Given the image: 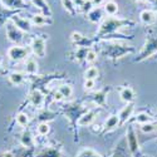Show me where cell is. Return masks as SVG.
I'll return each mask as SVG.
<instances>
[{"label": "cell", "instance_id": "cell-1", "mask_svg": "<svg viewBox=\"0 0 157 157\" xmlns=\"http://www.w3.org/2000/svg\"><path fill=\"white\" fill-rule=\"evenodd\" d=\"M133 23L127 19H121L116 17H108L107 19H104L98 29V35H107L116 33L117 30H120L122 28H127L129 25H132Z\"/></svg>", "mask_w": 157, "mask_h": 157}, {"label": "cell", "instance_id": "cell-2", "mask_svg": "<svg viewBox=\"0 0 157 157\" xmlns=\"http://www.w3.org/2000/svg\"><path fill=\"white\" fill-rule=\"evenodd\" d=\"M5 33H6L8 39L13 43L18 44L23 40V32L10 19H9V21L5 23Z\"/></svg>", "mask_w": 157, "mask_h": 157}, {"label": "cell", "instance_id": "cell-3", "mask_svg": "<svg viewBox=\"0 0 157 157\" xmlns=\"http://www.w3.org/2000/svg\"><path fill=\"white\" fill-rule=\"evenodd\" d=\"M8 58L13 62H20L25 58H28L29 56V50L28 48L25 47H20V45H14V47H10L6 52Z\"/></svg>", "mask_w": 157, "mask_h": 157}, {"label": "cell", "instance_id": "cell-4", "mask_svg": "<svg viewBox=\"0 0 157 157\" xmlns=\"http://www.w3.org/2000/svg\"><path fill=\"white\" fill-rule=\"evenodd\" d=\"M156 52H157V35H151V36H148L145 47H143L141 54H140L138 60L145 59V58L152 56L153 53H156Z\"/></svg>", "mask_w": 157, "mask_h": 157}, {"label": "cell", "instance_id": "cell-5", "mask_svg": "<svg viewBox=\"0 0 157 157\" xmlns=\"http://www.w3.org/2000/svg\"><path fill=\"white\" fill-rule=\"evenodd\" d=\"M32 52L39 58H44L45 57V52H47V45H45V39L42 36H35L33 38L32 44H30Z\"/></svg>", "mask_w": 157, "mask_h": 157}, {"label": "cell", "instance_id": "cell-6", "mask_svg": "<svg viewBox=\"0 0 157 157\" xmlns=\"http://www.w3.org/2000/svg\"><path fill=\"white\" fill-rule=\"evenodd\" d=\"M10 20L14 23L23 33H28V32H30V29H32V21H30V19L23 18V17L18 15V14H13V15L10 17Z\"/></svg>", "mask_w": 157, "mask_h": 157}, {"label": "cell", "instance_id": "cell-7", "mask_svg": "<svg viewBox=\"0 0 157 157\" xmlns=\"http://www.w3.org/2000/svg\"><path fill=\"white\" fill-rule=\"evenodd\" d=\"M0 3L8 10H20L27 8V2L24 0H0Z\"/></svg>", "mask_w": 157, "mask_h": 157}, {"label": "cell", "instance_id": "cell-8", "mask_svg": "<svg viewBox=\"0 0 157 157\" xmlns=\"http://www.w3.org/2000/svg\"><path fill=\"white\" fill-rule=\"evenodd\" d=\"M157 19V14L153 11V10H150V9H145L140 13V20L143 23V24H147V25H151L156 21Z\"/></svg>", "mask_w": 157, "mask_h": 157}, {"label": "cell", "instance_id": "cell-9", "mask_svg": "<svg viewBox=\"0 0 157 157\" xmlns=\"http://www.w3.org/2000/svg\"><path fill=\"white\" fill-rule=\"evenodd\" d=\"M133 111H135V106H133V104H132V103H127L126 106L120 111V113H118V118H120V121H121V122H126V121H128L131 117H132Z\"/></svg>", "mask_w": 157, "mask_h": 157}, {"label": "cell", "instance_id": "cell-10", "mask_svg": "<svg viewBox=\"0 0 157 157\" xmlns=\"http://www.w3.org/2000/svg\"><path fill=\"white\" fill-rule=\"evenodd\" d=\"M103 13H104V10L101 6H94L87 13V18L92 23H98L103 18Z\"/></svg>", "mask_w": 157, "mask_h": 157}, {"label": "cell", "instance_id": "cell-11", "mask_svg": "<svg viewBox=\"0 0 157 157\" xmlns=\"http://www.w3.org/2000/svg\"><path fill=\"white\" fill-rule=\"evenodd\" d=\"M94 118H96V112L94 111H87L86 113H83L79 118H78V121H77V124L78 126H88V124H90L93 121H94Z\"/></svg>", "mask_w": 157, "mask_h": 157}, {"label": "cell", "instance_id": "cell-12", "mask_svg": "<svg viewBox=\"0 0 157 157\" xmlns=\"http://www.w3.org/2000/svg\"><path fill=\"white\" fill-rule=\"evenodd\" d=\"M32 4L38 8L39 10L42 11V14L47 15V17H50L52 15V10H50V6L49 4L47 3V0H30Z\"/></svg>", "mask_w": 157, "mask_h": 157}, {"label": "cell", "instance_id": "cell-13", "mask_svg": "<svg viewBox=\"0 0 157 157\" xmlns=\"http://www.w3.org/2000/svg\"><path fill=\"white\" fill-rule=\"evenodd\" d=\"M49 18L50 17H47L44 14H34V15H32L30 21H32L33 25H36V27H43V25H45V24L52 23V20Z\"/></svg>", "mask_w": 157, "mask_h": 157}, {"label": "cell", "instance_id": "cell-14", "mask_svg": "<svg viewBox=\"0 0 157 157\" xmlns=\"http://www.w3.org/2000/svg\"><path fill=\"white\" fill-rule=\"evenodd\" d=\"M120 97L126 103H132V101L135 99V92H133L132 88L124 87V88H122L120 90Z\"/></svg>", "mask_w": 157, "mask_h": 157}, {"label": "cell", "instance_id": "cell-15", "mask_svg": "<svg viewBox=\"0 0 157 157\" xmlns=\"http://www.w3.org/2000/svg\"><path fill=\"white\" fill-rule=\"evenodd\" d=\"M30 102H32V104H33L34 107H38V108H40L43 106L44 97H43L40 90H38V89L33 90L32 94H30Z\"/></svg>", "mask_w": 157, "mask_h": 157}, {"label": "cell", "instance_id": "cell-16", "mask_svg": "<svg viewBox=\"0 0 157 157\" xmlns=\"http://www.w3.org/2000/svg\"><path fill=\"white\" fill-rule=\"evenodd\" d=\"M120 118L117 114H111L108 118L106 120V122H104V129L106 131H111V129H114L117 126L120 124Z\"/></svg>", "mask_w": 157, "mask_h": 157}, {"label": "cell", "instance_id": "cell-17", "mask_svg": "<svg viewBox=\"0 0 157 157\" xmlns=\"http://www.w3.org/2000/svg\"><path fill=\"white\" fill-rule=\"evenodd\" d=\"M103 10H104V13H106L107 15L113 17V15H116L117 13H118V4L114 3V2H112V0H109V2L104 3Z\"/></svg>", "mask_w": 157, "mask_h": 157}, {"label": "cell", "instance_id": "cell-18", "mask_svg": "<svg viewBox=\"0 0 157 157\" xmlns=\"http://www.w3.org/2000/svg\"><path fill=\"white\" fill-rule=\"evenodd\" d=\"M71 39H72V42H73V43L78 44L79 47H86V48H88V45H87L88 40L86 39V36H83L81 33H78V32H73V33H72V35H71Z\"/></svg>", "mask_w": 157, "mask_h": 157}, {"label": "cell", "instance_id": "cell-19", "mask_svg": "<svg viewBox=\"0 0 157 157\" xmlns=\"http://www.w3.org/2000/svg\"><path fill=\"white\" fill-rule=\"evenodd\" d=\"M9 81L14 86H20L24 82V74L20 72H13L9 74Z\"/></svg>", "mask_w": 157, "mask_h": 157}, {"label": "cell", "instance_id": "cell-20", "mask_svg": "<svg viewBox=\"0 0 157 157\" xmlns=\"http://www.w3.org/2000/svg\"><path fill=\"white\" fill-rule=\"evenodd\" d=\"M25 72L28 74H36L38 73V63L36 60L29 58L27 62H25Z\"/></svg>", "mask_w": 157, "mask_h": 157}, {"label": "cell", "instance_id": "cell-21", "mask_svg": "<svg viewBox=\"0 0 157 157\" xmlns=\"http://www.w3.org/2000/svg\"><path fill=\"white\" fill-rule=\"evenodd\" d=\"M60 2H62L63 8L65 9V11L69 13L71 15H74V14H75L77 6H75V4L73 3V0H60Z\"/></svg>", "mask_w": 157, "mask_h": 157}, {"label": "cell", "instance_id": "cell-22", "mask_svg": "<svg viewBox=\"0 0 157 157\" xmlns=\"http://www.w3.org/2000/svg\"><path fill=\"white\" fill-rule=\"evenodd\" d=\"M20 143L24 147H32L33 146V137L29 132H23L20 137Z\"/></svg>", "mask_w": 157, "mask_h": 157}, {"label": "cell", "instance_id": "cell-23", "mask_svg": "<svg viewBox=\"0 0 157 157\" xmlns=\"http://www.w3.org/2000/svg\"><path fill=\"white\" fill-rule=\"evenodd\" d=\"M15 120H17V123L19 126L24 127V126H28V123H29V116L24 112H19L15 117Z\"/></svg>", "mask_w": 157, "mask_h": 157}, {"label": "cell", "instance_id": "cell-24", "mask_svg": "<svg viewBox=\"0 0 157 157\" xmlns=\"http://www.w3.org/2000/svg\"><path fill=\"white\" fill-rule=\"evenodd\" d=\"M94 102L99 106H103L104 103H106V99H107V93L106 90H99V92L94 93V97H93Z\"/></svg>", "mask_w": 157, "mask_h": 157}, {"label": "cell", "instance_id": "cell-25", "mask_svg": "<svg viewBox=\"0 0 157 157\" xmlns=\"http://www.w3.org/2000/svg\"><path fill=\"white\" fill-rule=\"evenodd\" d=\"M98 74H99L98 68H96V67H89V68L86 71L84 77H86V79H93V81H96V78L98 77Z\"/></svg>", "mask_w": 157, "mask_h": 157}, {"label": "cell", "instance_id": "cell-26", "mask_svg": "<svg viewBox=\"0 0 157 157\" xmlns=\"http://www.w3.org/2000/svg\"><path fill=\"white\" fill-rule=\"evenodd\" d=\"M58 90L62 93V96H63L64 98L71 97L72 93H73V89H72V87H71L69 84H63V86H60V87L58 88Z\"/></svg>", "mask_w": 157, "mask_h": 157}, {"label": "cell", "instance_id": "cell-27", "mask_svg": "<svg viewBox=\"0 0 157 157\" xmlns=\"http://www.w3.org/2000/svg\"><path fill=\"white\" fill-rule=\"evenodd\" d=\"M36 131H38V135L47 136L49 133V131H50V127L47 122H42V123H39V126L36 127Z\"/></svg>", "mask_w": 157, "mask_h": 157}, {"label": "cell", "instance_id": "cell-28", "mask_svg": "<svg viewBox=\"0 0 157 157\" xmlns=\"http://www.w3.org/2000/svg\"><path fill=\"white\" fill-rule=\"evenodd\" d=\"M88 48H86V47H79L77 49V52H75V58H77V60H82V59H84L86 60V56H87V53H88Z\"/></svg>", "mask_w": 157, "mask_h": 157}, {"label": "cell", "instance_id": "cell-29", "mask_svg": "<svg viewBox=\"0 0 157 157\" xmlns=\"http://www.w3.org/2000/svg\"><path fill=\"white\" fill-rule=\"evenodd\" d=\"M136 122L141 123V124H145V123H148L150 122V116L145 112H141L136 116Z\"/></svg>", "mask_w": 157, "mask_h": 157}, {"label": "cell", "instance_id": "cell-30", "mask_svg": "<svg viewBox=\"0 0 157 157\" xmlns=\"http://www.w3.org/2000/svg\"><path fill=\"white\" fill-rule=\"evenodd\" d=\"M141 131L143 133H151V132H153V131H156V127H155V124H152V123H145V124H141Z\"/></svg>", "mask_w": 157, "mask_h": 157}, {"label": "cell", "instance_id": "cell-31", "mask_svg": "<svg viewBox=\"0 0 157 157\" xmlns=\"http://www.w3.org/2000/svg\"><path fill=\"white\" fill-rule=\"evenodd\" d=\"M128 142H129V147H131V150H132V151H135L136 147H138L137 140H136V137H135V135H133L132 132L128 135Z\"/></svg>", "mask_w": 157, "mask_h": 157}, {"label": "cell", "instance_id": "cell-32", "mask_svg": "<svg viewBox=\"0 0 157 157\" xmlns=\"http://www.w3.org/2000/svg\"><path fill=\"white\" fill-rule=\"evenodd\" d=\"M97 60V53L94 50H88V53H87V56H86V62L87 63H94Z\"/></svg>", "mask_w": 157, "mask_h": 157}, {"label": "cell", "instance_id": "cell-33", "mask_svg": "<svg viewBox=\"0 0 157 157\" xmlns=\"http://www.w3.org/2000/svg\"><path fill=\"white\" fill-rule=\"evenodd\" d=\"M94 86H96V81H93V79H86V81H84V89H86V90L93 89Z\"/></svg>", "mask_w": 157, "mask_h": 157}, {"label": "cell", "instance_id": "cell-34", "mask_svg": "<svg viewBox=\"0 0 157 157\" xmlns=\"http://www.w3.org/2000/svg\"><path fill=\"white\" fill-rule=\"evenodd\" d=\"M53 98H54V101H57V102H60L62 99H64V97L62 96V93L59 92V90H57V92H54Z\"/></svg>", "mask_w": 157, "mask_h": 157}, {"label": "cell", "instance_id": "cell-35", "mask_svg": "<svg viewBox=\"0 0 157 157\" xmlns=\"http://www.w3.org/2000/svg\"><path fill=\"white\" fill-rule=\"evenodd\" d=\"M93 6H101L102 4H104V0H90Z\"/></svg>", "mask_w": 157, "mask_h": 157}, {"label": "cell", "instance_id": "cell-36", "mask_svg": "<svg viewBox=\"0 0 157 157\" xmlns=\"http://www.w3.org/2000/svg\"><path fill=\"white\" fill-rule=\"evenodd\" d=\"M3 157H14V155H13L11 152H4L3 153Z\"/></svg>", "mask_w": 157, "mask_h": 157}, {"label": "cell", "instance_id": "cell-37", "mask_svg": "<svg viewBox=\"0 0 157 157\" xmlns=\"http://www.w3.org/2000/svg\"><path fill=\"white\" fill-rule=\"evenodd\" d=\"M137 3H145V2H147V0H136Z\"/></svg>", "mask_w": 157, "mask_h": 157}, {"label": "cell", "instance_id": "cell-38", "mask_svg": "<svg viewBox=\"0 0 157 157\" xmlns=\"http://www.w3.org/2000/svg\"><path fill=\"white\" fill-rule=\"evenodd\" d=\"M153 4H155V6L157 8V0H153Z\"/></svg>", "mask_w": 157, "mask_h": 157}, {"label": "cell", "instance_id": "cell-39", "mask_svg": "<svg viewBox=\"0 0 157 157\" xmlns=\"http://www.w3.org/2000/svg\"><path fill=\"white\" fill-rule=\"evenodd\" d=\"M24 2H27V0H24Z\"/></svg>", "mask_w": 157, "mask_h": 157}, {"label": "cell", "instance_id": "cell-40", "mask_svg": "<svg viewBox=\"0 0 157 157\" xmlns=\"http://www.w3.org/2000/svg\"><path fill=\"white\" fill-rule=\"evenodd\" d=\"M0 68H2V67H0Z\"/></svg>", "mask_w": 157, "mask_h": 157}]
</instances>
